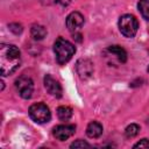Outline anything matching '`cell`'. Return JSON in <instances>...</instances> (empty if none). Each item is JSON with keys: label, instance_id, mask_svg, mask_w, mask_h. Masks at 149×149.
<instances>
[{"label": "cell", "instance_id": "cell-1", "mask_svg": "<svg viewBox=\"0 0 149 149\" xmlns=\"http://www.w3.org/2000/svg\"><path fill=\"white\" fill-rule=\"evenodd\" d=\"M21 63L20 50L13 44H0V72L2 77L12 74Z\"/></svg>", "mask_w": 149, "mask_h": 149}, {"label": "cell", "instance_id": "cell-2", "mask_svg": "<svg viewBox=\"0 0 149 149\" xmlns=\"http://www.w3.org/2000/svg\"><path fill=\"white\" fill-rule=\"evenodd\" d=\"M54 52L56 55L57 63L63 65L72 58V56L76 52V48L68 40L63 37H58L54 43Z\"/></svg>", "mask_w": 149, "mask_h": 149}, {"label": "cell", "instance_id": "cell-3", "mask_svg": "<svg viewBox=\"0 0 149 149\" xmlns=\"http://www.w3.org/2000/svg\"><path fill=\"white\" fill-rule=\"evenodd\" d=\"M137 28H139V23H137V20L134 15L125 14L120 17L119 29L123 36L129 37V38L134 37L137 33Z\"/></svg>", "mask_w": 149, "mask_h": 149}, {"label": "cell", "instance_id": "cell-4", "mask_svg": "<svg viewBox=\"0 0 149 149\" xmlns=\"http://www.w3.org/2000/svg\"><path fill=\"white\" fill-rule=\"evenodd\" d=\"M29 116L37 123H45L50 121L51 113L45 104L37 102L29 107Z\"/></svg>", "mask_w": 149, "mask_h": 149}, {"label": "cell", "instance_id": "cell-5", "mask_svg": "<svg viewBox=\"0 0 149 149\" xmlns=\"http://www.w3.org/2000/svg\"><path fill=\"white\" fill-rule=\"evenodd\" d=\"M15 87L23 99H29L34 91V83L31 78L27 76H21L15 80Z\"/></svg>", "mask_w": 149, "mask_h": 149}, {"label": "cell", "instance_id": "cell-6", "mask_svg": "<svg viewBox=\"0 0 149 149\" xmlns=\"http://www.w3.org/2000/svg\"><path fill=\"white\" fill-rule=\"evenodd\" d=\"M84 24V16L79 12H72L66 17V27L72 33L76 34L80 30Z\"/></svg>", "mask_w": 149, "mask_h": 149}, {"label": "cell", "instance_id": "cell-7", "mask_svg": "<svg viewBox=\"0 0 149 149\" xmlns=\"http://www.w3.org/2000/svg\"><path fill=\"white\" fill-rule=\"evenodd\" d=\"M76 70L81 79H87L93 74V63L87 58H81L77 62Z\"/></svg>", "mask_w": 149, "mask_h": 149}, {"label": "cell", "instance_id": "cell-8", "mask_svg": "<svg viewBox=\"0 0 149 149\" xmlns=\"http://www.w3.org/2000/svg\"><path fill=\"white\" fill-rule=\"evenodd\" d=\"M76 132V126L73 125H58L54 128L52 134L59 141H65L71 137Z\"/></svg>", "mask_w": 149, "mask_h": 149}, {"label": "cell", "instance_id": "cell-9", "mask_svg": "<svg viewBox=\"0 0 149 149\" xmlns=\"http://www.w3.org/2000/svg\"><path fill=\"white\" fill-rule=\"evenodd\" d=\"M44 87L48 91V93H50L51 95H54L56 98H61L62 97L63 90H62L61 84L55 78H52L50 74H45L44 76Z\"/></svg>", "mask_w": 149, "mask_h": 149}, {"label": "cell", "instance_id": "cell-10", "mask_svg": "<svg viewBox=\"0 0 149 149\" xmlns=\"http://www.w3.org/2000/svg\"><path fill=\"white\" fill-rule=\"evenodd\" d=\"M86 134L91 139H97L102 134V126L97 121H92L86 128Z\"/></svg>", "mask_w": 149, "mask_h": 149}, {"label": "cell", "instance_id": "cell-11", "mask_svg": "<svg viewBox=\"0 0 149 149\" xmlns=\"http://www.w3.org/2000/svg\"><path fill=\"white\" fill-rule=\"evenodd\" d=\"M107 50H108V52H111L112 55H114L121 63H125L127 61V52L120 45H111V47H108Z\"/></svg>", "mask_w": 149, "mask_h": 149}, {"label": "cell", "instance_id": "cell-12", "mask_svg": "<svg viewBox=\"0 0 149 149\" xmlns=\"http://www.w3.org/2000/svg\"><path fill=\"white\" fill-rule=\"evenodd\" d=\"M30 34H31V36H33L34 40L40 41V40H43L45 37L47 29L43 26H41V24H33L31 26V29H30Z\"/></svg>", "mask_w": 149, "mask_h": 149}, {"label": "cell", "instance_id": "cell-13", "mask_svg": "<svg viewBox=\"0 0 149 149\" xmlns=\"http://www.w3.org/2000/svg\"><path fill=\"white\" fill-rule=\"evenodd\" d=\"M57 116L62 121H68L72 118V109L69 106H59L57 108Z\"/></svg>", "mask_w": 149, "mask_h": 149}, {"label": "cell", "instance_id": "cell-14", "mask_svg": "<svg viewBox=\"0 0 149 149\" xmlns=\"http://www.w3.org/2000/svg\"><path fill=\"white\" fill-rule=\"evenodd\" d=\"M137 7L141 15L146 20H149V0H140L137 3Z\"/></svg>", "mask_w": 149, "mask_h": 149}, {"label": "cell", "instance_id": "cell-15", "mask_svg": "<svg viewBox=\"0 0 149 149\" xmlns=\"http://www.w3.org/2000/svg\"><path fill=\"white\" fill-rule=\"evenodd\" d=\"M139 132H140V126L136 125V123H130L129 126H127V128L125 130V135L127 137L132 139V137L136 136L139 134Z\"/></svg>", "mask_w": 149, "mask_h": 149}, {"label": "cell", "instance_id": "cell-16", "mask_svg": "<svg viewBox=\"0 0 149 149\" xmlns=\"http://www.w3.org/2000/svg\"><path fill=\"white\" fill-rule=\"evenodd\" d=\"M70 147H71V148H84V147L90 148L91 146H90V144H88L86 141H84V140H77V141L72 142Z\"/></svg>", "mask_w": 149, "mask_h": 149}, {"label": "cell", "instance_id": "cell-17", "mask_svg": "<svg viewBox=\"0 0 149 149\" xmlns=\"http://www.w3.org/2000/svg\"><path fill=\"white\" fill-rule=\"evenodd\" d=\"M8 27H9V30L13 31L15 35H19L22 33V26L19 23H10Z\"/></svg>", "mask_w": 149, "mask_h": 149}, {"label": "cell", "instance_id": "cell-18", "mask_svg": "<svg viewBox=\"0 0 149 149\" xmlns=\"http://www.w3.org/2000/svg\"><path fill=\"white\" fill-rule=\"evenodd\" d=\"M134 148H149V140L142 139L140 142H137L136 144H134Z\"/></svg>", "mask_w": 149, "mask_h": 149}, {"label": "cell", "instance_id": "cell-19", "mask_svg": "<svg viewBox=\"0 0 149 149\" xmlns=\"http://www.w3.org/2000/svg\"><path fill=\"white\" fill-rule=\"evenodd\" d=\"M43 5H55V3H59V0H40Z\"/></svg>", "mask_w": 149, "mask_h": 149}, {"label": "cell", "instance_id": "cell-20", "mask_svg": "<svg viewBox=\"0 0 149 149\" xmlns=\"http://www.w3.org/2000/svg\"><path fill=\"white\" fill-rule=\"evenodd\" d=\"M70 1H71V0H59V3H61L62 6H66V5L70 3Z\"/></svg>", "mask_w": 149, "mask_h": 149}, {"label": "cell", "instance_id": "cell-21", "mask_svg": "<svg viewBox=\"0 0 149 149\" xmlns=\"http://www.w3.org/2000/svg\"><path fill=\"white\" fill-rule=\"evenodd\" d=\"M148 72H149V66H148Z\"/></svg>", "mask_w": 149, "mask_h": 149}]
</instances>
